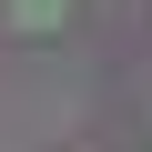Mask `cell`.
Here are the masks:
<instances>
[{"instance_id": "cell-1", "label": "cell", "mask_w": 152, "mask_h": 152, "mask_svg": "<svg viewBox=\"0 0 152 152\" xmlns=\"http://www.w3.org/2000/svg\"><path fill=\"white\" fill-rule=\"evenodd\" d=\"M0 20L31 41V31H61V20H71V0H0Z\"/></svg>"}]
</instances>
